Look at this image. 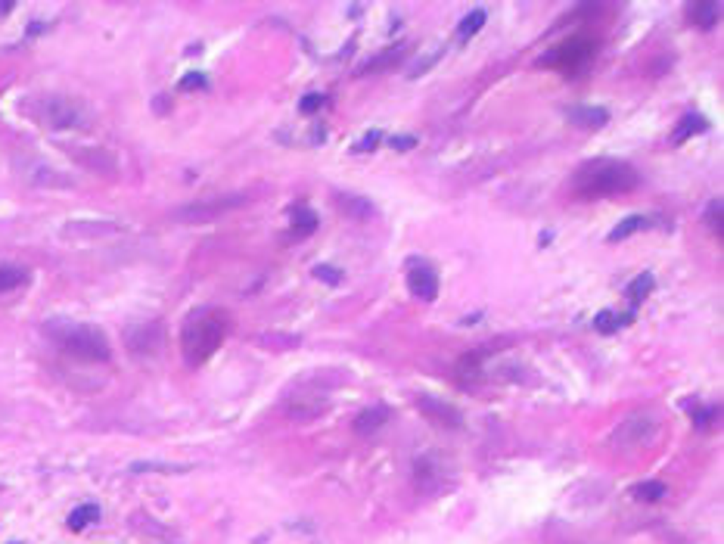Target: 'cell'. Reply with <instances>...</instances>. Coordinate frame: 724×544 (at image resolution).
<instances>
[{
    "mask_svg": "<svg viewBox=\"0 0 724 544\" xmlns=\"http://www.w3.org/2000/svg\"><path fill=\"white\" fill-rule=\"evenodd\" d=\"M407 290L420 302H432L439 296V274L432 268H426V264H417V268L407 271Z\"/></svg>",
    "mask_w": 724,
    "mask_h": 544,
    "instance_id": "8",
    "label": "cell"
},
{
    "mask_svg": "<svg viewBox=\"0 0 724 544\" xmlns=\"http://www.w3.org/2000/svg\"><path fill=\"white\" fill-rule=\"evenodd\" d=\"M389 420V407L386 404H373L367 411H361L354 417V433L358 435H373L376 429H382V423Z\"/></svg>",
    "mask_w": 724,
    "mask_h": 544,
    "instance_id": "14",
    "label": "cell"
},
{
    "mask_svg": "<svg viewBox=\"0 0 724 544\" xmlns=\"http://www.w3.org/2000/svg\"><path fill=\"white\" fill-rule=\"evenodd\" d=\"M28 112L41 122L44 128H54V131H65V128H87L90 116L87 109L78 100H69V97H37V100L28 106Z\"/></svg>",
    "mask_w": 724,
    "mask_h": 544,
    "instance_id": "4",
    "label": "cell"
},
{
    "mask_svg": "<svg viewBox=\"0 0 724 544\" xmlns=\"http://www.w3.org/2000/svg\"><path fill=\"white\" fill-rule=\"evenodd\" d=\"M709 224H712V228L718 230V237H721V206H718V202H712V206H709Z\"/></svg>",
    "mask_w": 724,
    "mask_h": 544,
    "instance_id": "34",
    "label": "cell"
},
{
    "mask_svg": "<svg viewBox=\"0 0 724 544\" xmlns=\"http://www.w3.org/2000/svg\"><path fill=\"white\" fill-rule=\"evenodd\" d=\"M482 25H485V10L466 13V16L460 19V25H457V41H470L476 32H482Z\"/></svg>",
    "mask_w": 724,
    "mask_h": 544,
    "instance_id": "24",
    "label": "cell"
},
{
    "mask_svg": "<svg viewBox=\"0 0 724 544\" xmlns=\"http://www.w3.org/2000/svg\"><path fill=\"white\" fill-rule=\"evenodd\" d=\"M116 224H90V221H75L63 233L65 237H100V233H116Z\"/></svg>",
    "mask_w": 724,
    "mask_h": 544,
    "instance_id": "22",
    "label": "cell"
},
{
    "mask_svg": "<svg viewBox=\"0 0 724 544\" xmlns=\"http://www.w3.org/2000/svg\"><path fill=\"white\" fill-rule=\"evenodd\" d=\"M687 13H690V22L697 28H712L721 16V4L718 0H697V4H690Z\"/></svg>",
    "mask_w": 724,
    "mask_h": 544,
    "instance_id": "16",
    "label": "cell"
},
{
    "mask_svg": "<svg viewBox=\"0 0 724 544\" xmlns=\"http://www.w3.org/2000/svg\"><path fill=\"white\" fill-rule=\"evenodd\" d=\"M13 544H19V541H13Z\"/></svg>",
    "mask_w": 724,
    "mask_h": 544,
    "instance_id": "37",
    "label": "cell"
},
{
    "mask_svg": "<svg viewBox=\"0 0 724 544\" xmlns=\"http://www.w3.org/2000/svg\"><path fill=\"white\" fill-rule=\"evenodd\" d=\"M239 202H246L243 196H239V199H233V196H227V199H218V202H199V206H187V209H180V211H177V218H180V221H187V224L208 221V218L221 215V211H227V209H233V206H239Z\"/></svg>",
    "mask_w": 724,
    "mask_h": 544,
    "instance_id": "10",
    "label": "cell"
},
{
    "mask_svg": "<svg viewBox=\"0 0 724 544\" xmlns=\"http://www.w3.org/2000/svg\"><path fill=\"white\" fill-rule=\"evenodd\" d=\"M96 519H100V507H96V504H85V507H75L69 513L65 526H69L72 532H81V528H87L90 523H96Z\"/></svg>",
    "mask_w": 724,
    "mask_h": 544,
    "instance_id": "21",
    "label": "cell"
},
{
    "mask_svg": "<svg viewBox=\"0 0 724 544\" xmlns=\"http://www.w3.org/2000/svg\"><path fill=\"white\" fill-rule=\"evenodd\" d=\"M10 10H13L10 4H0V16H4V13H10Z\"/></svg>",
    "mask_w": 724,
    "mask_h": 544,
    "instance_id": "36",
    "label": "cell"
},
{
    "mask_svg": "<svg viewBox=\"0 0 724 544\" xmlns=\"http://www.w3.org/2000/svg\"><path fill=\"white\" fill-rule=\"evenodd\" d=\"M635 321V314H616V311H600L597 317H594V330L597 333H616L618 327H628V323Z\"/></svg>",
    "mask_w": 724,
    "mask_h": 544,
    "instance_id": "18",
    "label": "cell"
},
{
    "mask_svg": "<svg viewBox=\"0 0 724 544\" xmlns=\"http://www.w3.org/2000/svg\"><path fill=\"white\" fill-rule=\"evenodd\" d=\"M569 122L578 125V128H603L609 122V112L603 106H572L569 112Z\"/></svg>",
    "mask_w": 724,
    "mask_h": 544,
    "instance_id": "13",
    "label": "cell"
},
{
    "mask_svg": "<svg viewBox=\"0 0 724 544\" xmlns=\"http://www.w3.org/2000/svg\"><path fill=\"white\" fill-rule=\"evenodd\" d=\"M336 199V209L342 211L345 218H351V221H370L376 215V206L367 196H354V193H333Z\"/></svg>",
    "mask_w": 724,
    "mask_h": 544,
    "instance_id": "11",
    "label": "cell"
},
{
    "mask_svg": "<svg viewBox=\"0 0 724 544\" xmlns=\"http://www.w3.org/2000/svg\"><path fill=\"white\" fill-rule=\"evenodd\" d=\"M401 56H404V47L401 44H398V47H389L386 53H380V56H373L370 63L364 66V69H361V75H370V72H386V69H392V66H398L401 63Z\"/></svg>",
    "mask_w": 724,
    "mask_h": 544,
    "instance_id": "19",
    "label": "cell"
},
{
    "mask_svg": "<svg viewBox=\"0 0 724 544\" xmlns=\"http://www.w3.org/2000/svg\"><path fill=\"white\" fill-rule=\"evenodd\" d=\"M703 131H709V122L703 116H687L681 125H678V131L671 134V143H684V140H690V137H697V134H703Z\"/></svg>",
    "mask_w": 724,
    "mask_h": 544,
    "instance_id": "20",
    "label": "cell"
},
{
    "mask_svg": "<svg viewBox=\"0 0 724 544\" xmlns=\"http://www.w3.org/2000/svg\"><path fill=\"white\" fill-rule=\"evenodd\" d=\"M323 103H327V97H323V94H308V97H301L299 109H301V112H314V109H318V106H323Z\"/></svg>",
    "mask_w": 724,
    "mask_h": 544,
    "instance_id": "31",
    "label": "cell"
},
{
    "mask_svg": "<svg viewBox=\"0 0 724 544\" xmlns=\"http://www.w3.org/2000/svg\"><path fill=\"white\" fill-rule=\"evenodd\" d=\"M289 228H292V237L296 240L314 233L318 230V211L308 209V206H292L289 209Z\"/></svg>",
    "mask_w": 724,
    "mask_h": 544,
    "instance_id": "15",
    "label": "cell"
},
{
    "mask_svg": "<svg viewBox=\"0 0 724 544\" xmlns=\"http://www.w3.org/2000/svg\"><path fill=\"white\" fill-rule=\"evenodd\" d=\"M162 345V327L159 323H143V327L127 330V349L137 354H149Z\"/></svg>",
    "mask_w": 724,
    "mask_h": 544,
    "instance_id": "12",
    "label": "cell"
},
{
    "mask_svg": "<svg viewBox=\"0 0 724 544\" xmlns=\"http://www.w3.org/2000/svg\"><path fill=\"white\" fill-rule=\"evenodd\" d=\"M208 81H206V75L202 72H187L184 78H180V90H202Z\"/></svg>",
    "mask_w": 724,
    "mask_h": 544,
    "instance_id": "30",
    "label": "cell"
},
{
    "mask_svg": "<svg viewBox=\"0 0 724 544\" xmlns=\"http://www.w3.org/2000/svg\"><path fill=\"white\" fill-rule=\"evenodd\" d=\"M227 336V314L221 308H196L180 330V354L190 367L206 364Z\"/></svg>",
    "mask_w": 724,
    "mask_h": 544,
    "instance_id": "1",
    "label": "cell"
},
{
    "mask_svg": "<svg viewBox=\"0 0 724 544\" xmlns=\"http://www.w3.org/2000/svg\"><path fill=\"white\" fill-rule=\"evenodd\" d=\"M417 407L426 420H432L435 426H444V429H457L463 426V414L457 411L454 404L442 402V398H429V395H420L417 398Z\"/></svg>",
    "mask_w": 724,
    "mask_h": 544,
    "instance_id": "7",
    "label": "cell"
},
{
    "mask_svg": "<svg viewBox=\"0 0 724 544\" xmlns=\"http://www.w3.org/2000/svg\"><path fill=\"white\" fill-rule=\"evenodd\" d=\"M662 423L656 414H628L618 426L609 433V448L616 451V455H628V451H637V448H647V445H653V439L659 435Z\"/></svg>",
    "mask_w": 724,
    "mask_h": 544,
    "instance_id": "5",
    "label": "cell"
},
{
    "mask_svg": "<svg viewBox=\"0 0 724 544\" xmlns=\"http://www.w3.org/2000/svg\"><path fill=\"white\" fill-rule=\"evenodd\" d=\"M28 280H32V271L25 264H0V296L13 290H22Z\"/></svg>",
    "mask_w": 724,
    "mask_h": 544,
    "instance_id": "17",
    "label": "cell"
},
{
    "mask_svg": "<svg viewBox=\"0 0 724 544\" xmlns=\"http://www.w3.org/2000/svg\"><path fill=\"white\" fill-rule=\"evenodd\" d=\"M653 283H656V280H653V274H650V271H644V274L635 277V280L628 283V299H631V302H644L647 296H650Z\"/></svg>",
    "mask_w": 724,
    "mask_h": 544,
    "instance_id": "25",
    "label": "cell"
},
{
    "mask_svg": "<svg viewBox=\"0 0 724 544\" xmlns=\"http://www.w3.org/2000/svg\"><path fill=\"white\" fill-rule=\"evenodd\" d=\"M637 187V171L618 159H594L585 162L572 175V193L578 199H600V196H618Z\"/></svg>",
    "mask_w": 724,
    "mask_h": 544,
    "instance_id": "2",
    "label": "cell"
},
{
    "mask_svg": "<svg viewBox=\"0 0 724 544\" xmlns=\"http://www.w3.org/2000/svg\"><path fill=\"white\" fill-rule=\"evenodd\" d=\"M662 495H666V486H662V482H640V486H635L637 501H659Z\"/></svg>",
    "mask_w": 724,
    "mask_h": 544,
    "instance_id": "28",
    "label": "cell"
},
{
    "mask_svg": "<svg viewBox=\"0 0 724 544\" xmlns=\"http://www.w3.org/2000/svg\"><path fill=\"white\" fill-rule=\"evenodd\" d=\"M327 407H330V402L320 395H296L286 402V414H289L292 420L305 423V420H318L320 414H327Z\"/></svg>",
    "mask_w": 724,
    "mask_h": 544,
    "instance_id": "9",
    "label": "cell"
},
{
    "mask_svg": "<svg viewBox=\"0 0 724 544\" xmlns=\"http://www.w3.org/2000/svg\"><path fill=\"white\" fill-rule=\"evenodd\" d=\"M597 53V41L594 37H569L556 50H550L541 66H556V69H582L585 63H591V56Z\"/></svg>",
    "mask_w": 724,
    "mask_h": 544,
    "instance_id": "6",
    "label": "cell"
},
{
    "mask_svg": "<svg viewBox=\"0 0 724 544\" xmlns=\"http://www.w3.org/2000/svg\"><path fill=\"white\" fill-rule=\"evenodd\" d=\"M258 342L270 345V349H296V345L301 342V336H296V333H261Z\"/></svg>",
    "mask_w": 724,
    "mask_h": 544,
    "instance_id": "26",
    "label": "cell"
},
{
    "mask_svg": "<svg viewBox=\"0 0 724 544\" xmlns=\"http://www.w3.org/2000/svg\"><path fill=\"white\" fill-rule=\"evenodd\" d=\"M457 376L463 383H473L476 376H482V354L479 352H470V354H463V358L457 361Z\"/></svg>",
    "mask_w": 724,
    "mask_h": 544,
    "instance_id": "23",
    "label": "cell"
},
{
    "mask_svg": "<svg viewBox=\"0 0 724 544\" xmlns=\"http://www.w3.org/2000/svg\"><path fill=\"white\" fill-rule=\"evenodd\" d=\"M715 414H718L715 407H703V411L693 414V423H697V429H709V426H712V417H715Z\"/></svg>",
    "mask_w": 724,
    "mask_h": 544,
    "instance_id": "32",
    "label": "cell"
},
{
    "mask_svg": "<svg viewBox=\"0 0 724 544\" xmlns=\"http://www.w3.org/2000/svg\"><path fill=\"white\" fill-rule=\"evenodd\" d=\"M380 140H382V134H380V131H370V134H367L364 140L358 143V147H354V149H361V153H370V149H373V147H376V143H380Z\"/></svg>",
    "mask_w": 724,
    "mask_h": 544,
    "instance_id": "33",
    "label": "cell"
},
{
    "mask_svg": "<svg viewBox=\"0 0 724 544\" xmlns=\"http://www.w3.org/2000/svg\"><path fill=\"white\" fill-rule=\"evenodd\" d=\"M640 228H644V218L640 215H631V218H625L618 228L609 233V243H618V240H625V237H631V233H637Z\"/></svg>",
    "mask_w": 724,
    "mask_h": 544,
    "instance_id": "27",
    "label": "cell"
},
{
    "mask_svg": "<svg viewBox=\"0 0 724 544\" xmlns=\"http://www.w3.org/2000/svg\"><path fill=\"white\" fill-rule=\"evenodd\" d=\"M314 277L323 280V283H342V271L330 268V264H318V268H314Z\"/></svg>",
    "mask_w": 724,
    "mask_h": 544,
    "instance_id": "29",
    "label": "cell"
},
{
    "mask_svg": "<svg viewBox=\"0 0 724 544\" xmlns=\"http://www.w3.org/2000/svg\"><path fill=\"white\" fill-rule=\"evenodd\" d=\"M413 143H417V137H392V147L401 149V153H404V149H411Z\"/></svg>",
    "mask_w": 724,
    "mask_h": 544,
    "instance_id": "35",
    "label": "cell"
},
{
    "mask_svg": "<svg viewBox=\"0 0 724 544\" xmlns=\"http://www.w3.org/2000/svg\"><path fill=\"white\" fill-rule=\"evenodd\" d=\"M47 336L63 349L65 354L78 361H90V364H100V361L112 358L109 339L100 327H90V323H65V321H54L47 323Z\"/></svg>",
    "mask_w": 724,
    "mask_h": 544,
    "instance_id": "3",
    "label": "cell"
}]
</instances>
